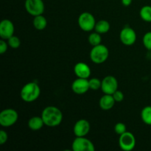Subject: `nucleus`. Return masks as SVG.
<instances>
[{"label": "nucleus", "instance_id": "obj_1", "mask_svg": "<svg viewBox=\"0 0 151 151\" xmlns=\"http://www.w3.org/2000/svg\"><path fill=\"white\" fill-rule=\"evenodd\" d=\"M41 117L45 125L48 127H56L61 123L63 114L61 111L55 106H47L43 110Z\"/></svg>", "mask_w": 151, "mask_h": 151}, {"label": "nucleus", "instance_id": "obj_2", "mask_svg": "<svg viewBox=\"0 0 151 151\" xmlns=\"http://www.w3.org/2000/svg\"><path fill=\"white\" fill-rule=\"evenodd\" d=\"M41 88L35 82H29L25 84L21 90V98L27 103H32L39 97Z\"/></svg>", "mask_w": 151, "mask_h": 151}, {"label": "nucleus", "instance_id": "obj_3", "mask_svg": "<svg viewBox=\"0 0 151 151\" xmlns=\"http://www.w3.org/2000/svg\"><path fill=\"white\" fill-rule=\"evenodd\" d=\"M109 55V49L103 44L94 46L90 52V58L93 63L101 64L108 59Z\"/></svg>", "mask_w": 151, "mask_h": 151}, {"label": "nucleus", "instance_id": "obj_4", "mask_svg": "<svg viewBox=\"0 0 151 151\" xmlns=\"http://www.w3.org/2000/svg\"><path fill=\"white\" fill-rule=\"evenodd\" d=\"M19 114L13 109H6L0 113V125L3 127H10L16 123Z\"/></svg>", "mask_w": 151, "mask_h": 151}, {"label": "nucleus", "instance_id": "obj_5", "mask_svg": "<svg viewBox=\"0 0 151 151\" xmlns=\"http://www.w3.org/2000/svg\"><path fill=\"white\" fill-rule=\"evenodd\" d=\"M96 22L94 16L88 12L82 13L78 17V25L85 32H90L94 29Z\"/></svg>", "mask_w": 151, "mask_h": 151}, {"label": "nucleus", "instance_id": "obj_6", "mask_svg": "<svg viewBox=\"0 0 151 151\" xmlns=\"http://www.w3.org/2000/svg\"><path fill=\"white\" fill-rule=\"evenodd\" d=\"M24 6L27 12L32 16L43 15L45 9L43 0H26Z\"/></svg>", "mask_w": 151, "mask_h": 151}, {"label": "nucleus", "instance_id": "obj_7", "mask_svg": "<svg viewBox=\"0 0 151 151\" xmlns=\"http://www.w3.org/2000/svg\"><path fill=\"white\" fill-rule=\"evenodd\" d=\"M119 145L124 151H131L134 150L136 146V138L131 132H125L119 136Z\"/></svg>", "mask_w": 151, "mask_h": 151}, {"label": "nucleus", "instance_id": "obj_8", "mask_svg": "<svg viewBox=\"0 0 151 151\" xmlns=\"http://www.w3.org/2000/svg\"><path fill=\"white\" fill-rule=\"evenodd\" d=\"M74 151H94L95 150L94 144L86 137H76L72 145Z\"/></svg>", "mask_w": 151, "mask_h": 151}, {"label": "nucleus", "instance_id": "obj_9", "mask_svg": "<svg viewBox=\"0 0 151 151\" xmlns=\"http://www.w3.org/2000/svg\"><path fill=\"white\" fill-rule=\"evenodd\" d=\"M118 89V82L116 78L111 75L106 76L102 80L101 90L106 94H113Z\"/></svg>", "mask_w": 151, "mask_h": 151}, {"label": "nucleus", "instance_id": "obj_10", "mask_svg": "<svg viewBox=\"0 0 151 151\" xmlns=\"http://www.w3.org/2000/svg\"><path fill=\"white\" fill-rule=\"evenodd\" d=\"M119 38L120 41L125 46H131L136 42L137 41V33L130 27H124L121 30L119 34Z\"/></svg>", "mask_w": 151, "mask_h": 151}, {"label": "nucleus", "instance_id": "obj_11", "mask_svg": "<svg viewBox=\"0 0 151 151\" xmlns=\"http://www.w3.org/2000/svg\"><path fill=\"white\" fill-rule=\"evenodd\" d=\"M90 123L88 120L84 119H79L75 122L73 128L74 134L76 137H86L89 133Z\"/></svg>", "mask_w": 151, "mask_h": 151}, {"label": "nucleus", "instance_id": "obj_12", "mask_svg": "<svg viewBox=\"0 0 151 151\" xmlns=\"http://www.w3.org/2000/svg\"><path fill=\"white\" fill-rule=\"evenodd\" d=\"M13 23L9 19H3L0 23V37L1 39L7 40L14 34Z\"/></svg>", "mask_w": 151, "mask_h": 151}, {"label": "nucleus", "instance_id": "obj_13", "mask_svg": "<svg viewBox=\"0 0 151 151\" xmlns=\"http://www.w3.org/2000/svg\"><path fill=\"white\" fill-rule=\"evenodd\" d=\"M72 89L77 94H86L90 89L88 80L78 78L72 83Z\"/></svg>", "mask_w": 151, "mask_h": 151}, {"label": "nucleus", "instance_id": "obj_14", "mask_svg": "<svg viewBox=\"0 0 151 151\" xmlns=\"http://www.w3.org/2000/svg\"><path fill=\"white\" fill-rule=\"evenodd\" d=\"M74 72L78 78L88 79L91 75V69L89 66L83 62H79L75 64Z\"/></svg>", "mask_w": 151, "mask_h": 151}, {"label": "nucleus", "instance_id": "obj_15", "mask_svg": "<svg viewBox=\"0 0 151 151\" xmlns=\"http://www.w3.org/2000/svg\"><path fill=\"white\" fill-rule=\"evenodd\" d=\"M115 103L116 101L114 99L112 94H104V95L100 98L99 105H100V109H103V111H109L114 106Z\"/></svg>", "mask_w": 151, "mask_h": 151}, {"label": "nucleus", "instance_id": "obj_16", "mask_svg": "<svg viewBox=\"0 0 151 151\" xmlns=\"http://www.w3.org/2000/svg\"><path fill=\"white\" fill-rule=\"evenodd\" d=\"M27 125L29 129H31L32 131H38V130H41L43 126L45 125V124H44L41 116H35L29 119Z\"/></svg>", "mask_w": 151, "mask_h": 151}, {"label": "nucleus", "instance_id": "obj_17", "mask_svg": "<svg viewBox=\"0 0 151 151\" xmlns=\"http://www.w3.org/2000/svg\"><path fill=\"white\" fill-rule=\"evenodd\" d=\"M34 27L38 30H43L45 29L47 26V20L43 15L34 16L33 22Z\"/></svg>", "mask_w": 151, "mask_h": 151}, {"label": "nucleus", "instance_id": "obj_18", "mask_svg": "<svg viewBox=\"0 0 151 151\" xmlns=\"http://www.w3.org/2000/svg\"><path fill=\"white\" fill-rule=\"evenodd\" d=\"M95 32L100 34L107 33L110 29V24L106 20H100L96 22L95 27H94Z\"/></svg>", "mask_w": 151, "mask_h": 151}, {"label": "nucleus", "instance_id": "obj_19", "mask_svg": "<svg viewBox=\"0 0 151 151\" xmlns=\"http://www.w3.org/2000/svg\"><path fill=\"white\" fill-rule=\"evenodd\" d=\"M141 118L144 123L151 125V106H146L142 110Z\"/></svg>", "mask_w": 151, "mask_h": 151}, {"label": "nucleus", "instance_id": "obj_20", "mask_svg": "<svg viewBox=\"0 0 151 151\" xmlns=\"http://www.w3.org/2000/svg\"><path fill=\"white\" fill-rule=\"evenodd\" d=\"M139 16L142 20L147 22H151V6L145 5L141 8Z\"/></svg>", "mask_w": 151, "mask_h": 151}, {"label": "nucleus", "instance_id": "obj_21", "mask_svg": "<svg viewBox=\"0 0 151 151\" xmlns=\"http://www.w3.org/2000/svg\"><path fill=\"white\" fill-rule=\"evenodd\" d=\"M101 34L98 33V32H92L90 34L88 37V41L92 47L94 46L99 45L101 44L102 38H101Z\"/></svg>", "mask_w": 151, "mask_h": 151}, {"label": "nucleus", "instance_id": "obj_22", "mask_svg": "<svg viewBox=\"0 0 151 151\" xmlns=\"http://www.w3.org/2000/svg\"><path fill=\"white\" fill-rule=\"evenodd\" d=\"M7 44H8L9 47H11V48L17 49L20 47L21 41L17 36L13 35L7 39Z\"/></svg>", "mask_w": 151, "mask_h": 151}, {"label": "nucleus", "instance_id": "obj_23", "mask_svg": "<svg viewBox=\"0 0 151 151\" xmlns=\"http://www.w3.org/2000/svg\"><path fill=\"white\" fill-rule=\"evenodd\" d=\"M88 83H89L90 89L98 90L99 88H101L102 81H100L98 78H91L88 80Z\"/></svg>", "mask_w": 151, "mask_h": 151}, {"label": "nucleus", "instance_id": "obj_24", "mask_svg": "<svg viewBox=\"0 0 151 151\" xmlns=\"http://www.w3.org/2000/svg\"><path fill=\"white\" fill-rule=\"evenodd\" d=\"M143 44L147 50H151V32H147L143 36Z\"/></svg>", "mask_w": 151, "mask_h": 151}, {"label": "nucleus", "instance_id": "obj_25", "mask_svg": "<svg viewBox=\"0 0 151 151\" xmlns=\"http://www.w3.org/2000/svg\"><path fill=\"white\" fill-rule=\"evenodd\" d=\"M114 131L117 135L120 136L126 132V125L122 122H118L114 126Z\"/></svg>", "mask_w": 151, "mask_h": 151}, {"label": "nucleus", "instance_id": "obj_26", "mask_svg": "<svg viewBox=\"0 0 151 151\" xmlns=\"http://www.w3.org/2000/svg\"><path fill=\"white\" fill-rule=\"evenodd\" d=\"M112 96H113V97H114V99L115 100V101L117 102V103L122 102V100H124V94L122 92V91H119V90H118V89L116 90V91H115L113 94H112Z\"/></svg>", "mask_w": 151, "mask_h": 151}, {"label": "nucleus", "instance_id": "obj_27", "mask_svg": "<svg viewBox=\"0 0 151 151\" xmlns=\"http://www.w3.org/2000/svg\"><path fill=\"white\" fill-rule=\"evenodd\" d=\"M8 139V136L5 131H0V145H4Z\"/></svg>", "mask_w": 151, "mask_h": 151}, {"label": "nucleus", "instance_id": "obj_28", "mask_svg": "<svg viewBox=\"0 0 151 151\" xmlns=\"http://www.w3.org/2000/svg\"><path fill=\"white\" fill-rule=\"evenodd\" d=\"M8 44L4 41V39H1L0 41V54H4L7 52Z\"/></svg>", "mask_w": 151, "mask_h": 151}, {"label": "nucleus", "instance_id": "obj_29", "mask_svg": "<svg viewBox=\"0 0 151 151\" xmlns=\"http://www.w3.org/2000/svg\"><path fill=\"white\" fill-rule=\"evenodd\" d=\"M133 0H121L122 1V4H123L125 7H128V6L131 5V4L132 3Z\"/></svg>", "mask_w": 151, "mask_h": 151}]
</instances>
